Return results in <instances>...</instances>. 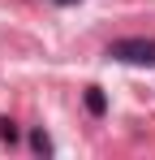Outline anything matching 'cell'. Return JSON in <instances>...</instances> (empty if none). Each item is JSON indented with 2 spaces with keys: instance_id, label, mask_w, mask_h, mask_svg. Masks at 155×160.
<instances>
[{
  "instance_id": "1",
  "label": "cell",
  "mask_w": 155,
  "mask_h": 160,
  "mask_svg": "<svg viewBox=\"0 0 155 160\" xmlns=\"http://www.w3.org/2000/svg\"><path fill=\"white\" fill-rule=\"evenodd\" d=\"M108 56L121 65H155V39H142V35L116 39V43H108Z\"/></svg>"
},
{
  "instance_id": "3",
  "label": "cell",
  "mask_w": 155,
  "mask_h": 160,
  "mask_svg": "<svg viewBox=\"0 0 155 160\" xmlns=\"http://www.w3.org/2000/svg\"><path fill=\"white\" fill-rule=\"evenodd\" d=\"M30 147H35L39 156H52V138H48L43 130H30Z\"/></svg>"
},
{
  "instance_id": "4",
  "label": "cell",
  "mask_w": 155,
  "mask_h": 160,
  "mask_svg": "<svg viewBox=\"0 0 155 160\" xmlns=\"http://www.w3.org/2000/svg\"><path fill=\"white\" fill-rule=\"evenodd\" d=\"M0 138H4V143H9V147H13V143H17V126H13V121H9V117H4V121H0Z\"/></svg>"
},
{
  "instance_id": "2",
  "label": "cell",
  "mask_w": 155,
  "mask_h": 160,
  "mask_svg": "<svg viewBox=\"0 0 155 160\" xmlns=\"http://www.w3.org/2000/svg\"><path fill=\"white\" fill-rule=\"evenodd\" d=\"M86 112H91V117H103V112H108V95H103V87H86Z\"/></svg>"
}]
</instances>
